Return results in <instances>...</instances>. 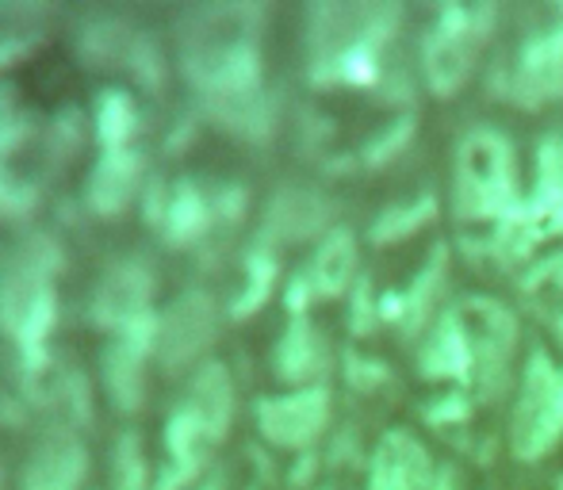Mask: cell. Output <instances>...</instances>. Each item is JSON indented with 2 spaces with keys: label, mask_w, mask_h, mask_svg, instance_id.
<instances>
[{
  "label": "cell",
  "mask_w": 563,
  "mask_h": 490,
  "mask_svg": "<svg viewBox=\"0 0 563 490\" xmlns=\"http://www.w3.org/2000/svg\"><path fill=\"white\" fill-rule=\"evenodd\" d=\"M261 4H196L177 20V62L203 108L265 92Z\"/></svg>",
  "instance_id": "obj_1"
},
{
  "label": "cell",
  "mask_w": 563,
  "mask_h": 490,
  "mask_svg": "<svg viewBox=\"0 0 563 490\" xmlns=\"http://www.w3.org/2000/svg\"><path fill=\"white\" fill-rule=\"evenodd\" d=\"M399 20V4H314L307 12L311 81L322 89H379Z\"/></svg>",
  "instance_id": "obj_2"
},
{
  "label": "cell",
  "mask_w": 563,
  "mask_h": 490,
  "mask_svg": "<svg viewBox=\"0 0 563 490\" xmlns=\"http://www.w3.org/2000/svg\"><path fill=\"white\" fill-rule=\"evenodd\" d=\"M62 245L54 234H27L0 268V334L15 345L20 368H43L51 360V337L58 322V280Z\"/></svg>",
  "instance_id": "obj_3"
},
{
  "label": "cell",
  "mask_w": 563,
  "mask_h": 490,
  "mask_svg": "<svg viewBox=\"0 0 563 490\" xmlns=\"http://www.w3.org/2000/svg\"><path fill=\"white\" fill-rule=\"evenodd\" d=\"M521 203L518 157L503 131L472 126L456 142V169H452V211L460 223H503Z\"/></svg>",
  "instance_id": "obj_4"
},
{
  "label": "cell",
  "mask_w": 563,
  "mask_h": 490,
  "mask_svg": "<svg viewBox=\"0 0 563 490\" xmlns=\"http://www.w3.org/2000/svg\"><path fill=\"white\" fill-rule=\"evenodd\" d=\"M452 311H456L467 349H472V387H467V394L479 402L506 399L514 376V353H518L521 337L518 314L490 296H464Z\"/></svg>",
  "instance_id": "obj_5"
},
{
  "label": "cell",
  "mask_w": 563,
  "mask_h": 490,
  "mask_svg": "<svg viewBox=\"0 0 563 490\" xmlns=\"http://www.w3.org/2000/svg\"><path fill=\"white\" fill-rule=\"evenodd\" d=\"M495 4H445L438 23L422 38V74L433 97L449 100L464 89L479 51L495 31Z\"/></svg>",
  "instance_id": "obj_6"
},
{
  "label": "cell",
  "mask_w": 563,
  "mask_h": 490,
  "mask_svg": "<svg viewBox=\"0 0 563 490\" xmlns=\"http://www.w3.org/2000/svg\"><path fill=\"white\" fill-rule=\"evenodd\" d=\"M563 441V368L544 349H533L521 371V391L510 414V453L537 464Z\"/></svg>",
  "instance_id": "obj_7"
},
{
  "label": "cell",
  "mask_w": 563,
  "mask_h": 490,
  "mask_svg": "<svg viewBox=\"0 0 563 490\" xmlns=\"http://www.w3.org/2000/svg\"><path fill=\"white\" fill-rule=\"evenodd\" d=\"M74 46L89 66H119L142 85V89H162L165 85V58L157 51L154 35L134 27L119 12H85L77 20Z\"/></svg>",
  "instance_id": "obj_8"
},
{
  "label": "cell",
  "mask_w": 563,
  "mask_h": 490,
  "mask_svg": "<svg viewBox=\"0 0 563 490\" xmlns=\"http://www.w3.org/2000/svg\"><path fill=\"white\" fill-rule=\"evenodd\" d=\"M490 97L506 100L514 108H537L563 100V20L556 15V23L549 27L529 31V38L518 46L506 66L495 69L490 77Z\"/></svg>",
  "instance_id": "obj_9"
},
{
  "label": "cell",
  "mask_w": 563,
  "mask_h": 490,
  "mask_svg": "<svg viewBox=\"0 0 563 490\" xmlns=\"http://www.w3.org/2000/svg\"><path fill=\"white\" fill-rule=\"evenodd\" d=\"M219 337V303L211 291L188 288L157 314V349L154 360L165 371L200 368Z\"/></svg>",
  "instance_id": "obj_10"
},
{
  "label": "cell",
  "mask_w": 563,
  "mask_h": 490,
  "mask_svg": "<svg viewBox=\"0 0 563 490\" xmlns=\"http://www.w3.org/2000/svg\"><path fill=\"white\" fill-rule=\"evenodd\" d=\"M154 296H157V268L154 260L126 253V257L112 260L100 272L97 288L89 299V319L92 326H100L104 334H119L131 322L154 314Z\"/></svg>",
  "instance_id": "obj_11"
},
{
  "label": "cell",
  "mask_w": 563,
  "mask_h": 490,
  "mask_svg": "<svg viewBox=\"0 0 563 490\" xmlns=\"http://www.w3.org/2000/svg\"><path fill=\"white\" fill-rule=\"evenodd\" d=\"M157 349V311L131 322L112 334V342L100 353V379H104L108 402L119 414H139L146 407V360Z\"/></svg>",
  "instance_id": "obj_12"
},
{
  "label": "cell",
  "mask_w": 563,
  "mask_h": 490,
  "mask_svg": "<svg viewBox=\"0 0 563 490\" xmlns=\"http://www.w3.org/2000/svg\"><path fill=\"white\" fill-rule=\"evenodd\" d=\"M327 425H330V387L327 383L257 399V430L273 448L311 453V445L327 433Z\"/></svg>",
  "instance_id": "obj_13"
},
{
  "label": "cell",
  "mask_w": 563,
  "mask_h": 490,
  "mask_svg": "<svg viewBox=\"0 0 563 490\" xmlns=\"http://www.w3.org/2000/svg\"><path fill=\"white\" fill-rule=\"evenodd\" d=\"M445 288H449V245H433L426 265L418 268V276L407 288L379 296V322L395 326L407 342H415L418 334H430L441 299H445Z\"/></svg>",
  "instance_id": "obj_14"
},
{
  "label": "cell",
  "mask_w": 563,
  "mask_h": 490,
  "mask_svg": "<svg viewBox=\"0 0 563 490\" xmlns=\"http://www.w3.org/2000/svg\"><path fill=\"white\" fill-rule=\"evenodd\" d=\"M334 200L319 188L307 185H284L273 192L261 219V234L257 242L265 245H296V242H314L327 238L334 231Z\"/></svg>",
  "instance_id": "obj_15"
},
{
  "label": "cell",
  "mask_w": 563,
  "mask_h": 490,
  "mask_svg": "<svg viewBox=\"0 0 563 490\" xmlns=\"http://www.w3.org/2000/svg\"><path fill=\"white\" fill-rule=\"evenodd\" d=\"M146 192V157L139 146L100 149L85 177V208L97 219H119Z\"/></svg>",
  "instance_id": "obj_16"
},
{
  "label": "cell",
  "mask_w": 563,
  "mask_h": 490,
  "mask_svg": "<svg viewBox=\"0 0 563 490\" xmlns=\"http://www.w3.org/2000/svg\"><path fill=\"white\" fill-rule=\"evenodd\" d=\"M89 468V445L77 433L46 430V437L31 448L27 464H23L20 490H81Z\"/></svg>",
  "instance_id": "obj_17"
},
{
  "label": "cell",
  "mask_w": 563,
  "mask_h": 490,
  "mask_svg": "<svg viewBox=\"0 0 563 490\" xmlns=\"http://www.w3.org/2000/svg\"><path fill=\"white\" fill-rule=\"evenodd\" d=\"M438 464L407 430H387L368 460V490H430Z\"/></svg>",
  "instance_id": "obj_18"
},
{
  "label": "cell",
  "mask_w": 563,
  "mask_h": 490,
  "mask_svg": "<svg viewBox=\"0 0 563 490\" xmlns=\"http://www.w3.org/2000/svg\"><path fill=\"white\" fill-rule=\"evenodd\" d=\"M330 365H334V353H330L322 330L314 326L307 314L303 319H291L288 326H284L276 349H273L276 379L288 383V387H296V391L299 387H319V383H327Z\"/></svg>",
  "instance_id": "obj_19"
},
{
  "label": "cell",
  "mask_w": 563,
  "mask_h": 490,
  "mask_svg": "<svg viewBox=\"0 0 563 490\" xmlns=\"http://www.w3.org/2000/svg\"><path fill=\"white\" fill-rule=\"evenodd\" d=\"M177 402L219 445V441L230 433V422H234V376H230V368L223 360H203V365L188 376V383Z\"/></svg>",
  "instance_id": "obj_20"
},
{
  "label": "cell",
  "mask_w": 563,
  "mask_h": 490,
  "mask_svg": "<svg viewBox=\"0 0 563 490\" xmlns=\"http://www.w3.org/2000/svg\"><path fill=\"white\" fill-rule=\"evenodd\" d=\"M216 226V208H211V192H203L200 180L180 177L169 185V200L157 219V234L177 249H192L211 234Z\"/></svg>",
  "instance_id": "obj_21"
},
{
  "label": "cell",
  "mask_w": 563,
  "mask_h": 490,
  "mask_svg": "<svg viewBox=\"0 0 563 490\" xmlns=\"http://www.w3.org/2000/svg\"><path fill=\"white\" fill-rule=\"evenodd\" d=\"M418 371H422V379L460 383L464 391L472 387V349H467L464 326H460L452 307L438 314V322L426 334L422 349H418Z\"/></svg>",
  "instance_id": "obj_22"
},
{
  "label": "cell",
  "mask_w": 563,
  "mask_h": 490,
  "mask_svg": "<svg viewBox=\"0 0 563 490\" xmlns=\"http://www.w3.org/2000/svg\"><path fill=\"white\" fill-rule=\"evenodd\" d=\"M356 265H361V253H356V234L349 231V226H334V231L319 242L314 257L307 260V268H303V276L311 280V288H314V299L349 296V291H353V283L361 280Z\"/></svg>",
  "instance_id": "obj_23"
},
{
  "label": "cell",
  "mask_w": 563,
  "mask_h": 490,
  "mask_svg": "<svg viewBox=\"0 0 563 490\" xmlns=\"http://www.w3.org/2000/svg\"><path fill=\"white\" fill-rule=\"evenodd\" d=\"M526 203L544 238H563V131H552L537 146V188Z\"/></svg>",
  "instance_id": "obj_24"
},
{
  "label": "cell",
  "mask_w": 563,
  "mask_h": 490,
  "mask_svg": "<svg viewBox=\"0 0 563 490\" xmlns=\"http://www.w3.org/2000/svg\"><path fill=\"white\" fill-rule=\"evenodd\" d=\"M541 242H544L541 223L533 219L529 203L521 200L518 208H514L510 215L503 219V223H495V231H490L487 242H467V245H472V253H487L490 260L514 268V265H526Z\"/></svg>",
  "instance_id": "obj_25"
},
{
  "label": "cell",
  "mask_w": 563,
  "mask_h": 490,
  "mask_svg": "<svg viewBox=\"0 0 563 490\" xmlns=\"http://www.w3.org/2000/svg\"><path fill=\"white\" fill-rule=\"evenodd\" d=\"M276 276H280V260H276V249L265 242H253L242 257V288L230 299V319H253L261 307L268 303L276 288Z\"/></svg>",
  "instance_id": "obj_26"
},
{
  "label": "cell",
  "mask_w": 563,
  "mask_h": 490,
  "mask_svg": "<svg viewBox=\"0 0 563 490\" xmlns=\"http://www.w3.org/2000/svg\"><path fill=\"white\" fill-rule=\"evenodd\" d=\"M92 131L100 149H123L139 138V104L126 89H104L92 104Z\"/></svg>",
  "instance_id": "obj_27"
},
{
  "label": "cell",
  "mask_w": 563,
  "mask_h": 490,
  "mask_svg": "<svg viewBox=\"0 0 563 490\" xmlns=\"http://www.w3.org/2000/svg\"><path fill=\"white\" fill-rule=\"evenodd\" d=\"M438 219V196L433 192H422L407 203H391L387 211H379L376 223L368 226V238L372 245H395V242H407L415 238L418 231Z\"/></svg>",
  "instance_id": "obj_28"
},
{
  "label": "cell",
  "mask_w": 563,
  "mask_h": 490,
  "mask_svg": "<svg viewBox=\"0 0 563 490\" xmlns=\"http://www.w3.org/2000/svg\"><path fill=\"white\" fill-rule=\"evenodd\" d=\"M518 291L529 303V311H537V314L556 311L560 314V307H563V249L541 257L537 265H529L526 272L518 276Z\"/></svg>",
  "instance_id": "obj_29"
},
{
  "label": "cell",
  "mask_w": 563,
  "mask_h": 490,
  "mask_svg": "<svg viewBox=\"0 0 563 490\" xmlns=\"http://www.w3.org/2000/svg\"><path fill=\"white\" fill-rule=\"evenodd\" d=\"M157 479L146 464V445L134 430H123L112 445V490H154Z\"/></svg>",
  "instance_id": "obj_30"
},
{
  "label": "cell",
  "mask_w": 563,
  "mask_h": 490,
  "mask_svg": "<svg viewBox=\"0 0 563 490\" xmlns=\"http://www.w3.org/2000/svg\"><path fill=\"white\" fill-rule=\"evenodd\" d=\"M415 131H418L415 112L395 115V120L387 123L384 131H376L368 142H364V149H361V165H368V169H384V165H391L395 157L407 154V146H410V142H415Z\"/></svg>",
  "instance_id": "obj_31"
},
{
  "label": "cell",
  "mask_w": 563,
  "mask_h": 490,
  "mask_svg": "<svg viewBox=\"0 0 563 490\" xmlns=\"http://www.w3.org/2000/svg\"><path fill=\"white\" fill-rule=\"evenodd\" d=\"M46 157L51 162H66V157L77 154V146L85 142V112H77V108H62V112H54L51 120H46Z\"/></svg>",
  "instance_id": "obj_32"
},
{
  "label": "cell",
  "mask_w": 563,
  "mask_h": 490,
  "mask_svg": "<svg viewBox=\"0 0 563 490\" xmlns=\"http://www.w3.org/2000/svg\"><path fill=\"white\" fill-rule=\"evenodd\" d=\"M376 326H384V322H379V296L372 291L368 276H361V280L353 283V291H349V330H353L356 337H364Z\"/></svg>",
  "instance_id": "obj_33"
},
{
  "label": "cell",
  "mask_w": 563,
  "mask_h": 490,
  "mask_svg": "<svg viewBox=\"0 0 563 490\" xmlns=\"http://www.w3.org/2000/svg\"><path fill=\"white\" fill-rule=\"evenodd\" d=\"M422 422L433 430H452V425L472 422V394L467 391H449L441 399H430L422 407Z\"/></svg>",
  "instance_id": "obj_34"
},
{
  "label": "cell",
  "mask_w": 563,
  "mask_h": 490,
  "mask_svg": "<svg viewBox=\"0 0 563 490\" xmlns=\"http://www.w3.org/2000/svg\"><path fill=\"white\" fill-rule=\"evenodd\" d=\"M341 371H345V383L353 387V391H361V394L391 383V368H387L384 360H376V357H361V353H345Z\"/></svg>",
  "instance_id": "obj_35"
},
{
  "label": "cell",
  "mask_w": 563,
  "mask_h": 490,
  "mask_svg": "<svg viewBox=\"0 0 563 490\" xmlns=\"http://www.w3.org/2000/svg\"><path fill=\"white\" fill-rule=\"evenodd\" d=\"M211 208H216V223H223V226L242 223V215H245V188H238V185L216 188V192H211Z\"/></svg>",
  "instance_id": "obj_36"
},
{
  "label": "cell",
  "mask_w": 563,
  "mask_h": 490,
  "mask_svg": "<svg viewBox=\"0 0 563 490\" xmlns=\"http://www.w3.org/2000/svg\"><path fill=\"white\" fill-rule=\"evenodd\" d=\"M319 471V453H299L296 468H291V487H307Z\"/></svg>",
  "instance_id": "obj_37"
},
{
  "label": "cell",
  "mask_w": 563,
  "mask_h": 490,
  "mask_svg": "<svg viewBox=\"0 0 563 490\" xmlns=\"http://www.w3.org/2000/svg\"><path fill=\"white\" fill-rule=\"evenodd\" d=\"M430 490H464V483H460V471L452 468V464H441L438 476H433Z\"/></svg>",
  "instance_id": "obj_38"
},
{
  "label": "cell",
  "mask_w": 563,
  "mask_h": 490,
  "mask_svg": "<svg viewBox=\"0 0 563 490\" xmlns=\"http://www.w3.org/2000/svg\"><path fill=\"white\" fill-rule=\"evenodd\" d=\"M552 334H556V342H560V349H563V307H560L556 319H552Z\"/></svg>",
  "instance_id": "obj_39"
},
{
  "label": "cell",
  "mask_w": 563,
  "mask_h": 490,
  "mask_svg": "<svg viewBox=\"0 0 563 490\" xmlns=\"http://www.w3.org/2000/svg\"><path fill=\"white\" fill-rule=\"evenodd\" d=\"M552 12H556V15H560V20H563V4H556V8H552Z\"/></svg>",
  "instance_id": "obj_40"
},
{
  "label": "cell",
  "mask_w": 563,
  "mask_h": 490,
  "mask_svg": "<svg viewBox=\"0 0 563 490\" xmlns=\"http://www.w3.org/2000/svg\"><path fill=\"white\" fill-rule=\"evenodd\" d=\"M556 490H563V476H556Z\"/></svg>",
  "instance_id": "obj_41"
}]
</instances>
